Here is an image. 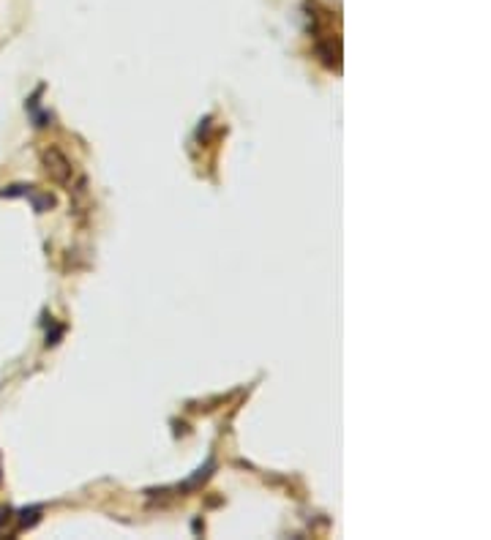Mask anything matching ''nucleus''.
<instances>
[{
    "label": "nucleus",
    "mask_w": 491,
    "mask_h": 540,
    "mask_svg": "<svg viewBox=\"0 0 491 540\" xmlns=\"http://www.w3.org/2000/svg\"><path fill=\"white\" fill-rule=\"evenodd\" d=\"M0 478H3V473H0Z\"/></svg>",
    "instance_id": "2"
},
{
    "label": "nucleus",
    "mask_w": 491,
    "mask_h": 540,
    "mask_svg": "<svg viewBox=\"0 0 491 540\" xmlns=\"http://www.w3.org/2000/svg\"><path fill=\"white\" fill-rule=\"evenodd\" d=\"M8 519H11V508H0V530L5 527Z\"/></svg>",
    "instance_id": "1"
}]
</instances>
